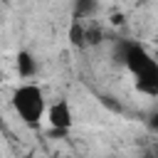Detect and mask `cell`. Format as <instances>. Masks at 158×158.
<instances>
[{
	"mask_svg": "<svg viewBox=\"0 0 158 158\" xmlns=\"http://www.w3.org/2000/svg\"><path fill=\"white\" fill-rule=\"evenodd\" d=\"M12 106L17 111V116L27 123V126H37L44 118L47 104H44V94L37 84H22L15 89L12 94Z\"/></svg>",
	"mask_w": 158,
	"mask_h": 158,
	"instance_id": "6da1fadb",
	"label": "cell"
},
{
	"mask_svg": "<svg viewBox=\"0 0 158 158\" xmlns=\"http://www.w3.org/2000/svg\"><path fill=\"white\" fill-rule=\"evenodd\" d=\"M17 69H20V77H32L35 69H37V64H35V59L27 52H20L17 54Z\"/></svg>",
	"mask_w": 158,
	"mask_h": 158,
	"instance_id": "277c9868",
	"label": "cell"
},
{
	"mask_svg": "<svg viewBox=\"0 0 158 158\" xmlns=\"http://www.w3.org/2000/svg\"><path fill=\"white\" fill-rule=\"evenodd\" d=\"M44 114H47V121H49L52 128L67 131V128H72V123H74V116H72V109H69L67 101H54Z\"/></svg>",
	"mask_w": 158,
	"mask_h": 158,
	"instance_id": "7a4b0ae2",
	"label": "cell"
},
{
	"mask_svg": "<svg viewBox=\"0 0 158 158\" xmlns=\"http://www.w3.org/2000/svg\"><path fill=\"white\" fill-rule=\"evenodd\" d=\"M69 42L74 47H86V42H84V22L81 20H72V25H69Z\"/></svg>",
	"mask_w": 158,
	"mask_h": 158,
	"instance_id": "3957f363",
	"label": "cell"
},
{
	"mask_svg": "<svg viewBox=\"0 0 158 158\" xmlns=\"http://www.w3.org/2000/svg\"><path fill=\"white\" fill-rule=\"evenodd\" d=\"M99 40H101V27H99L96 22L84 25V42H86V44H96Z\"/></svg>",
	"mask_w": 158,
	"mask_h": 158,
	"instance_id": "5b68a950",
	"label": "cell"
},
{
	"mask_svg": "<svg viewBox=\"0 0 158 158\" xmlns=\"http://www.w3.org/2000/svg\"><path fill=\"white\" fill-rule=\"evenodd\" d=\"M91 10H94V0H77V17L74 20H84Z\"/></svg>",
	"mask_w": 158,
	"mask_h": 158,
	"instance_id": "8992f818",
	"label": "cell"
}]
</instances>
